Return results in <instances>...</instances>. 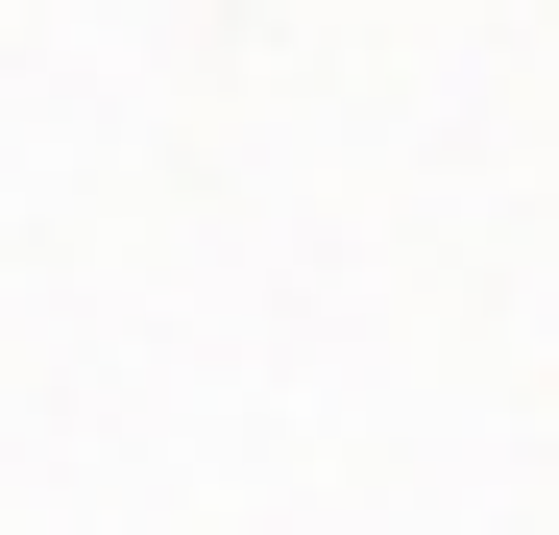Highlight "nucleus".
I'll return each mask as SVG.
<instances>
[]
</instances>
